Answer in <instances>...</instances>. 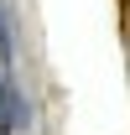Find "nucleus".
Masks as SVG:
<instances>
[{"instance_id": "f257e3e1", "label": "nucleus", "mask_w": 130, "mask_h": 135, "mask_svg": "<svg viewBox=\"0 0 130 135\" xmlns=\"http://www.w3.org/2000/svg\"><path fill=\"white\" fill-rule=\"evenodd\" d=\"M26 125V99H21V88L0 73V135H16Z\"/></svg>"}, {"instance_id": "f03ea898", "label": "nucleus", "mask_w": 130, "mask_h": 135, "mask_svg": "<svg viewBox=\"0 0 130 135\" xmlns=\"http://www.w3.org/2000/svg\"><path fill=\"white\" fill-rule=\"evenodd\" d=\"M0 57H11V31H5V16H0Z\"/></svg>"}]
</instances>
